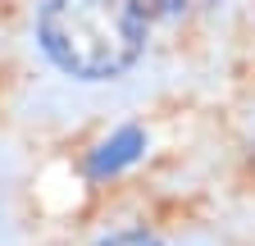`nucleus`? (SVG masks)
<instances>
[{
    "instance_id": "nucleus-1",
    "label": "nucleus",
    "mask_w": 255,
    "mask_h": 246,
    "mask_svg": "<svg viewBox=\"0 0 255 246\" xmlns=\"http://www.w3.org/2000/svg\"><path fill=\"white\" fill-rule=\"evenodd\" d=\"M41 50L73 78H119L146 50V9L137 0H46Z\"/></svg>"
},
{
    "instance_id": "nucleus-2",
    "label": "nucleus",
    "mask_w": 255,
    "mask_h": 246,
    "mask_svg": "<svg viewBox=\"0 0 255 246\" xmlns=\"http://www.w3.org/2000/svg\"><path fill=\"white\" fill-rule=\"evenodd\" d=\"M141 146H146V137H141L137 128H123L119 137H110V141L91 155V173H96V178H101V173H119L123 164H132V160L141 155Z\"/></svg>"
},
{
    "instance_id": "nucleus-3",
    "label": "nucleus",
    "mask_w": 255,
    "mask_h": 246,
    "mask_svg": "<svg viewBox=\"0 0 255 246\" xmlns=\"http://www.w3.org/2000/svg\"><path fill=\"white\" fill-rule=\"evenodd\" d=\"M137 5L146 9V18H150V14H155V18H173V14H191V9L210 5V0H137Z\"/></svg>"
},
{
    "instance_id": "nucleus-4",
    "label": "nucleus",
    "mask_w": 255,
    "mask_h": 246,
    "mask_svg": "<svg viewBox=\"0 0 255 246\" xmlns=\"http://www.w3.org/2000/svg\"><path fill=\"white\" fill-rule=\"evenodd\" d=\"M96 246H159L150 233H114V237H105V242H96Z\"/></svg>"
}]
</instances>
